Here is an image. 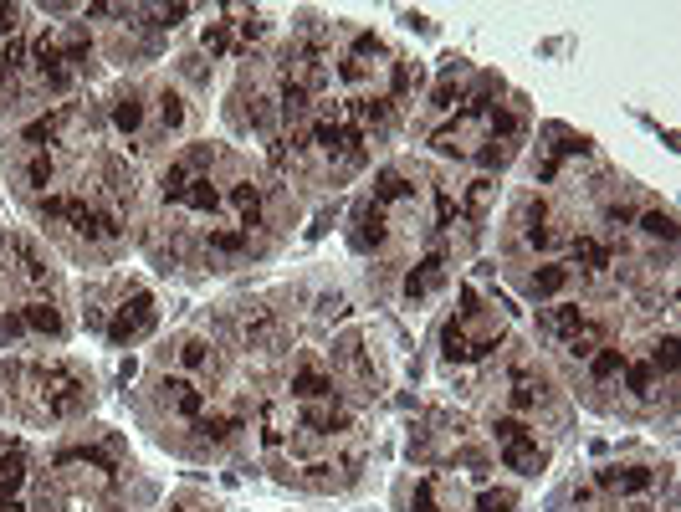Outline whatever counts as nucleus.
I'll return each instance as SVG.
<instances>
[{
    "mask_svg": "<svg viewBox=\"0 0 681 512\" xmlns=\"http://www.w3.org/2000/svg\"><path fill=\"white\" fill-rule=\"evenodd\" d=\"M507 323L482 308L477 287H461V313L441 328V359L446 364H482L492 349H502Z\"/></svg>",
    "mask_w": 681,
    "mask_h": 512,
    "instance_id": "1",
    "label": "nucleus"
},
{
    "mask_svg": "<svg viewBox=\"0 0 681 512\" xmlns=\"http://www.w3.org/2000/svg\"><path fill=\"white\" fill-rule=\"evenodd\" d=\"M390 47L374 31L349 36V47L338 52V82H344L349 98H385L390 88Z\"/></svg>",
    "mask_w": 681,
    "mask_h": 512,
    "instance_id": "2",
    "label": "nucleus"
},
{
    "mask_svg": "<svg viewBox=\"0 0 681 512\" xmlns=\"http://www.w3.org/2000/svg\"><path fill=\"white\" fill-rule=\"evenodd\" d=\"M26 379H31L36 405L47 410L52 420H72L82 405H88V390H82V379H77L72 369H62V364H36V369H26Z\"/></svg>",
    "mask_w": 681,
    "mask_h": 512,
    "instance_id": "3",
    "label": "nucleus"
},
{
    "mask_svg": "<svg viewBox=\"0 0 681 512\" xmlns=\"http://www.w3.org/2000/svg\"><path fill=\"white\" fill-rule=\"evenodd\" d=\"M492 113V108H487ZM487 113H456V118H446L436 134H431V149L441 154V159H477V149L487 144Z\"/></svg>",
    "mask_w": 681,
    "mask_h": 512,
    "instance_id": "4",
    "label": "nucleus"
},
{
    "mask_svg": "<svg viewBox=\"0 0 681 512\" xmlns=\"http://www.w3.org/2000/svg\"><path fill=\"white\" fill-rule=\"evenodd\" d=\"M154 323H159V308H154V292H144V287H134L123 303L113 308V318H108V338L118 349H129V344H139L144 333H154Z\"/></svg>",
    "mask_w": 681,
    "mask_h": 512,
    "instance_id": "5",
    "label": "nucleus"
},
{
    "mask_svg": "<svg viewBox=\"0 0 681 512\" xmlns=\"http://www.w3.org/2000/svg\"><path fill=\"white\" fill-rule=\"evenodd\" d=\"M656 482H661V472L646 461H610L594 472V487L610 497H646V492H656Z\"/></svg>",
    "mask_w": 681,
    "mask_h": 512,
    "instance_id": "6",
    "label": "nucleus"
},
{
    "mask_svg": "<svg viewBox=\"0 0 681 512\" xmlns=\"http://www.w3.org/2000/svg\"><path fill=\"white\" fill-rule=\"evenodd\" d=\"M415 507L420 512H472V492H466V482L451 477V472H431L415 487Z\"/></svg>",
    "mask_w": 681,
    "mask_h": 512,
    "instance_id": "7",
    "label": "nucleus"
},
{
    "mask_svg": "<svg viewBox=\"0 0 681 512\" xmlns=\"http://www.w3.org/2000/svg\"><path fill=\"white\" fill-rule=\"evenodd\" d=\"M159 400L175 410L185 425H195V420L210 410V395L200 390V379H190V374H164V379H159Z\"/></svg>",
    "mask_w": 681,
    "mask_h": 512,
    "instance_id": "8",
    "label": "nucleus"
},
{
    "mask_svg": "<svg viewBox=\"0 0 681 512\" xmlns=\"http://www.w3.org/2000/svg\"><path fill=\"white\" fill-rule=\"evenodd\" d=\"M57 472H62L67 482H82V487H103V492L118 482L113 461H108V456H98V451H62V456H57Z\"/></svg>",
    "mask_w": 681,
    "mask_h": 512,
    "instance_id": "9",
    "label": "nucleus"
},
{
    "mask_svg": "<svg viewBox=\"0 0 681 512\" xmlns=\"http://www.w3.org/2000/svg\"><path fill=\"white\" fill-rule=\"evenodd\" d=\"M446 277H451V262H446L441 251L420 256V262L405 272V297H410V303H425V297H436L446 287Z\"/></svg>",
    "mask_w": 681,
    "mask_h": 512,
    "instance_id": "10",
    "label": "nucleus"
},
{
    "mask_svg": "<svg viewBox=\"0 0 681 512\" xmlns=\"http://www.w3.org/2000/svg\"><path fill=\"white\" fill-rule=\"evenodd\" d=\"M108 118H113V134L118 139H129L134 149H139V139H144V128H149V103L129 88V93H118L113 103H108Z\"/></svg>",
    "mask_w": 681,
    "mask_h": 512,
    "instance_id": "11",
    "label": "nucleus"
},
{
    "mask_svg": "<svg viewBox=\"0 0 681 512\" xmlns=\"http://www.w3.org/2000/svg\"><path fill=\"white\" fill-rule=\"evenodd\" d=\"M569 267H574L579 277H600V272L615 267V251H610V241L579 231V236H569Z\"/></svg>",
    "mask_w": 681,
    "mask_h": 512,
    "instance_id": "12",
    "label": "nucleus"
},
{
    "mask_svg": "<svg viewBox=\"0 0 681 512\" xmlns=\"http://www.w3.org/2000/svg\"><path fill=\"white\" fill-rule=\"evenodd\" d=\"M354 246L359 251H385L390 246V210L379 200H364L354 216Z\"/></svg>",
    "mask_w": 681,
    "mask_h": 512,
    "instance_id": "13",
    "label": "nucleus"
},
{
    "mask_svg": "<svg viewBox=\"0 0 681 512\" xmlns=\"http://www.w3.org/2000/svg\"><path fill=\"white\" fill-rule=\"evenodd\" d=\"M574 282H579V272H574L569 262H543V267L528 277V297H533V303H559Z\"/></svg>",
    "mask_w": 681,
    "mask_h": 512,
    "instance_id": "14",
    "label": "nucleus"
},
{
    "mask_svg": "<svg viewBox=\"0 0 681 512\" xmlns=\"http://www.w3.org/2000/svg\"><path fill=\"white\" fill-rule=\"evenodd\" d=\"M292 405H318V400H333L338 395V384H333V374L323 369V364H303L292 374Z\"/></svg>",
    "mask_w": 681,
    "mask_h": 512,
    "instance_id": "15",
    "label": "nucleus"
},
{
    "mask_svg": "<svg viewBox=\"0 0 681 512\" xmlns=\"http://www.w3.org/2000/svg\"><path fill=\"white\" fill-rule=\"evenodd\" d=\"M369 200H379V205H385V210H415V185H410V175H405V169H379V175H374V195Z\"/></svg>",
    "mask_w": 681,
    "mask_h": 512,
    "instance_id": "16",
    "label": "nucleus"
},
{
    "mask_svg": "<svg viewBox=\"0 0 681 512\" xmlns=\"http://www.w3.org/2000/svg\"><path fill=\"white\" fill-rule=\"evenodd\" d=\"M26 451L21 446H6L0 451V512H21V502H16V492L26 487Z\"/></svg>",
    "mask_w": 681,
    "mask_h": 512,
    "instance_id": "17",
    "label": "nucleus"
},
{
    "mask_svg": "<svg viewBox=\"0 0 681 512\" xmlns=\"http://www.w3.org/2000/svg\"><path fill=\"white\" fill-rule=\"evenodd\" d=\"M221 205L236 216V226H241L246 236H251V226H262V190L251 185V180H236V185L221 195Z\"/></svg>",
    "mask_w": 681,
    "mask_h": 512,
    "instance_id": "18",
    "label": "nucleus"
},
{
    "mask_svg": "<svg viewBox=\"0 0 681 512\" xmlns=\"http://www.w3.org/2000/svg\"><path fill=\"white\" fill-rule=\"evenodd\" d=\"M518 231H523L528 251H553V246H559V231H553V221H548V205H543V200H528V205H523Z\"/></svg>",
    "mask_w": 681,
    "mask_h": 512,
    "instance_id": "19",
    "label": "nucleus"
},
{
    "mask_svg": "<svg viewBox=\"0 0 681 512\" xmlns=\"http://www.w3.org/2000/svg\"><path fill=\"white\" fill-rule=\"evenodd\" d=\"M77 123V108H57V113H41V118H31L26 128H21V139L31 144V149H47V144H62V134Z\"/></svg>",
    "mask_w": 681,
    "mask_h": 512,
    "instance_id": "20",
    "label": "nucleus"
},
{
    "mask_svg": "<svg viewBox=\"0 0 681 512\" xmlns=\"http://www.w3.org/2000/svg\"><path fill=\"white\" fill-rule=\"evenodd\" d=\"M543 400H548V384L538 374L518 369L513 379H507V415H533Z\"/></svg>",
    "mask_w": 681,
    "mask_h": 512,
    "instance_id": "21",
    "label": "nucleus"
},
{
    "mask_svg": "<svg viewBox=\"0 0 681 512\" xmlns=\"http://www.w3.org/2000/svg\"><path fill=\"white\" fill-rule=\"evenodd\" d=\"M277 118H282L287 134L313 118V93L303 88V82H282V88H277Z\"/></svg>",
    "mask_w": 681,
    "mask_h": 512,
    "instance_id": "22",
    "label": "nucleus"
},
{
    "mask_svg": "<svg viewBox=\"0 0 681 512\" xmlns=\"http://www.w3.org/2000/svg\"><path fill=\"white\" fill-rule=\"evenodd\" d=\"M497 451H502V466H507V472H523V477H538L543 466H548V451H543L533 436L507 441V446H497Z\"/></svg>",
    "mask_w": 681,
    "mask_h": 512,
    "instance_id": "23",
    "label": "nucleus"
},
{
    "mask_svg": "<svg viewBox=\"0 0 681 512\" xmlns=\"http://www.w3.org/2000/svg\"><path fill=\"white\" fill-rule=\"evenodd\" d=\"M589 313L579 308V303H548V308H538V333H548V338H564L569 333H579V323H584Z\"/></svg>",
    "mask_w": 681,
    "mask_h": 512,
    "instance_id": "24",
    "label": "nucleus"
},
{
    "mask_svg": "<svg viewBox=\"0 0 681 512\" xmlns=\"http://www.w3.org/2000/svg\"><path fill=\"white\" fill-rule=\"evenodd\" d=\"M180 210H190V216H216V210H221L216 180H210V175H195V180L185 185V195H180Z\"/></svg>",
    "mask_w": 681,
    "mask_h": 512,
    "instance_id": "25",
    "label": "nucleus"
},
{
    "mask_svg": "<svg viewBox=\"0 0 681 512\" xmlns=\"http://www.w3.org/2000/svg\"><path fill=\"white\" fill-rule=\"evenodd\" d=\"M180 374H190V379L216 374V344H210V338H185L180 344Z\"/></svg>",
    "mask_w": 681,
    "mask_h": 512,
    "instance_id": "26",
    "label": "nucleus"
},
{
    "mask_svg": "<svg viewBox=\"0 0 681 512\" xmlns=\"http://www.w3.org/2000/svg\"><path fill=\"white\" fill-rule=\"evenodd\" d=\"M620 379H625L630 400H651V395H656V384H661V374L651 369V359H625Z\"/></svg>",
    "mask_w": 681,
    "mask_h": 512,
    "instance_id": "27",
    "label": "nucleus"
},
{
    "mask_svg": "<svg viewBox=\"0 0 681 512\" xmlns=\"http://www.w3.org/2000/svg\"><path fill=\"white\" fill-rule=\"evenodd\" d=\"M625 359H630V354H625L620 344H600V349H594L584 364H589V379H594V384H610V379H620Z\"/></svg>",
    "mask_w": 681,
    "mask_h": 512,
    "instance_id": "28",
    "label": "nucleus"
},
{
    "mask_svg": "<svg viewBox=\"0 0 681 512\" xmlns=\"http://www.w3.org/2000/svg\"><path fill=\"white\" fill-rule=\"evenodd\" d=\"M600 344H610V333H605V323H594V318H584V323H579V333H569V338H564V354H569V359H589V354L600 349Z\"/></svg>",
    "mask_w": 681,
    "mask_h": 512,
    "instance_id": "29",
    "label": "nucleus"
},
{
    "mask_svg": "<svg viewBox=\"0 0 681 512\" xmlns=\"http://www.w3.org/2000/svg\"><path fill=\"white\" fill-rule=\"evenodd\" d=\"M21 318H26V328H31V333H47V338H57V333H62V313H57L52 297H36V303H26V308H21Z\"/></svg>",
    "mask_w": 681,
    "mask_h": 512,
    "instance_id": "30",
    "label": "nucleus"
},
{
    "mask_svg": "<svg viewBox=\"0 0 681 512\" xmlns=\"http://www.w3.org/2000/svg\"><path fill=\"white\" fill-rule=\"evenodd\" d=\"M492 195H497V185H492V175H477L472 185L461 190V200H456V210H466V216H487V205H492Z\"/></svg>",
    "mask_w": 681,
    "mask_h": 512,
    "instance_id": "31",
    "label": "nucleus"
},
{
    "mask_svg": "<svg viewBox=\"0 0 681 512\" xmlns=\"http://www.w3.org/2000/svg\"><path fill=\"white\" fill-rule=\"evenodd\" d=\"M195 431H200L205 441H216V446H221V441H231V436L241 431V415H216V410H205V415L195 420Z\"/></svg>",
    "mask_w": 681,
    "mask_h": 512,
    "instance_id": "32",
    "label": "nucleus"
},
{
    "mask_svg": "<svg viewBox=\"0 0 681 512\" xmlns=\"http://www.w3.org/2000/svg\"><path fill=\"white\" fill-rule=\"evenodd\" d=\"M190 180H195V169H190L185 159L169 164L164 175H159V195H164V205H180V195H185V185H190Z\"/></svg>",
    "mask_w": 681,
    "mask_h": 512,
    "instance_id": "33",
    "label": "nucleus"
},
{
    "mask_svg": "<svg viewBox=\"0 0 681 512\" xmlns=\"http://www.w3.org/2000/svg\"><path fill=\"white\" fill-rule=\"evenodd\" d=\"M82 210H88V200H77V195H41V216H47V221H67V226H77Z\"/></svg>",
    "mask_w": 681,
    "mask_h": 512,
    "instance_id": "34",
    "label": "nucleus"
},
{
    "mask_svg": "<svg viewBox=\"0 0 681 512\" xmlns=\"http://www.w3.org/2000/svg\"><path fill=\"white\" fill-rule=\"evenodd\" d=\"M246 118H251V128H257V134H272V139H277V123H282V118H277V98H272V93H251V113H246Z\"/></svg>",
    "mask_w": 681,
    "mask_h": 512,
    "instance_id": "35",
    "label": "nucleus"
},
{
    "mask_svg": "<svg viewBox=\"0 0 681 512\" xmlns=\"http://www.w3.org/2000/svg\"><path fill=\"white\" fill-rule=\"evenodd\" d=\"M635 226H641V236H651V241H666V246L676 241V216H671V210H661V205H651Z\"/></svg>",
    "mask_w": 681,
    "mask_h": 512,
    "instance_id": "36",
    "label": "nucleus"
},
{
    "mask_svg": "<svg viewBox=\"0 0 681 512\" xmlns=\"http://www.w3.org/2000/svg\"><path fill=\"white\" fill-rule=\"evenodd\" d=\"M154 103H159L154 113H159V128H164V134H180V128H185V98L164 88V93H159Z\"/></svg>",
    "mask_w": 681,
    "mask_h": 512,
    "instance_id": "37",
    "label": "nucleus"
},
{
    "mask_svg": "<svg viewBox=\"0 0 681 512\" xmlns=\"http://www.w3.org/2000/svg\"><path fill=\"white\" fill-rule=\"evenodd\" d=\"M210 251H221V256H241L246 246H251V236L241 231V226H210Z\"/></svg>",
    "mask_w": 681,
    "mask_h": 512,
    "instance_id": "38",
    "label": "nucleus"
},
{
    "mask_svg": "<svg viewBox=\"0 0 681 512\" xmlns=\"http://www.w3.org/2000/svg\"><path fill=\"white\" fill-rule=\"evenodd\" d=\"M26 185H31V190H47V185H57V159H52L47 149H36V154L26 159Z\"/></svg>",
    "mask_w": 681,
    "mask_h": 512,
    "instance_id": "39",
    "label": "nucleus"
},
{
    "mask_svg": "<svg viewBox=\"0 0 681 512\" xmlns=\"http://www.w3.org/2000/svg\"><path fill=\"white\" fill-rule=\"evenodd\" d=\"M31 62V47H26V36H11V41H0V77H16L21 67Z\"/></svg>",
    "mask_w": 681,
    "mask_h": 512,
    "instance_id": "40",
    "label": "nucleus"
},
{
    "mask_svg": "<svg viewBox=\"0 0 681 512\" xmlns=\"http://www.w3.org/2000/svg\"><path fill=\"white\" fill-rule=\"evenodd\" d=\"M16 256H21V277H26L31 287H47V282H52V267L41 262V256H36L26 241H16Z\"/></svg>",
    "mask_w": 681,
    "mask_h": 512,
    "instance_id": "41",
    "label": "nucleus"
},
{
    "mask_svg": "<svg viewBox=\"0 0 681 512\" xmlns=\"http://www.w3.org/2000/svg\"><path fill=\"white\" fill-rule=\"evenodd\" d=\"M41 88H47V93H72L77 88V72L67 67V62H52V67H41Z\"/></svg>",
    "mask_w": 681,
    "mask_h": 512,
    "instance_id": "42",
    "label": "nucleus"
},
{
    "mask_svg": "<svg viewBox=\"0 0 681 512\" xmlns=\"http://www.w3.org/2000/svg\"><path fill=\"white\" fill-rule=\"evenodd\" d=\"M523 436H533L523 415H497V420H492V441H497V446H507V441H523Z\"/></svg>",
    "mask_w": 681,
    "mask_h": 512,
    "instance_id": "43",
    "label": "nucleus"
},
{
    "mask_svg": "<svg viewBox=\"0 0 681 512\" xmlns=\"http://www.w3.org/2000/svg\"><path fill=\"white\" fill-rule=\"evenodd\" d=\"M272 313H251V318H241V338H246V344L251 349H257V344H267V338H272Z\"/></svg>",
    "mask_w": 681,
    "mask_h": 512,
    "instance_id": "44",
    "label": "nucleus"
},
{
    "mask_svg": "<svg viewBox=\"0 0 681 512\" xmlns=\"http://www.w3.org/2000/svg\"><path fill=\"white\" fill-rule=\"evenodd\" d=\"M236 36H241V47H251L257 36H267V16L262 11H241V21H236Z\"/></svg>",
    "mask_w": 681,
    "mask_h": 512,
    "instance_id": "45",
    "label": "nucleus"
},
{
    "mask_svg": "<svg viewBox=\"0 0 681 512\" xmlns=\"http://www.w3.org/2000/svg\"><path fill=\"white\" fill-rule=\"evenodd\" d=\"M651 369H656V374H671V369H676V333H666L661 344L651 349Z\"/></svg>",
    "mask_w": 681,
    "mask_h": 512,
    "instance_id": "46",
    "label": "nucleus"
},
{
    "mask_svg": "<svg viewBox=\"0 0 681 512\" xmlns=\"http://www.w3.org/2000/svg\"><path fill=\"white\" fill-rule=\"evenodd\" d=\"M200 47H205V52H226V47H231V26H226V21H210V26L200 31Z\"/></svg>",
    "mask_w": 681,
    "mask_h": 512,
    "instance_id": "47",
    "label": "nucleus"
},
{
    "mask_svg": "<svg viewBox=\"0 0 681 512\" xmlns=\"http://www.w3.org/2000/svg\"><path fill=\"white\" fill-rule=\"evenodd\" d=\"M513 507V492H497V487H487L482 497H472V512H507Z\"/></svg>",
    "mask_w": 681,
    "mask_h": 512,
    "instance_id": "48",
    "label": "nucleus"
},
{
    "mask_svg": "<svg viewBox=\"0 0 681 512\" xmlns=\"http://www.w3.org/2000/svg\"><path fill=\"white\" fill-rule=\"evenodd\" d=\"M149 16H154V26H169V31H175V26L190 16V6H154Z\"/></svg>",
    "mask_w": 681,
    "mask_h": 512,
    "instance_id": "49",
    "label": "nucleus"
},
{
    "mask_svg": "<svg viewBox=\"0 0 681 512\" xmlns=\"http://www.w3.org/2000/svg\"><path fill=\"white\" fill-rule=\"evenodd\" d=\"M21 333H26V318H21V313H0V344H16Z\"/></svg>",
    "mask_w": 681,
    "mask_h": 512,
    "instance_id": "50",
    "label": "nucleus"
},
{
    "mask_svg": "<svg viewBox=\"0 0 681 512\" xmlns=\"http://www.w3.org/2000/svg\"><path fill=\"white\" fill-rule=\"evenodd\" d=\"M21 36V6H0V41Z\"/></svg>",
    "mask_w": 681,
    "mask_h": 512,
    "instance_id": "51",
    "label": "nucleus"
},
{
    "mask_svg": "<svg viewBox=\"0 0 681 512\" xmlns=\"http://www.w3.org/2000/svg\"><path fill=\"white\" fill-rule=\"evenodd\" d=\"M594 492H600L594 482H589V487H574V507H589V502H594Z\"/></svg>",
    "mask_w": 681,
    "mask_h": 512,
    "instance_id": "52",
    "label": "nucleus"
},
{
    "mask_svg": "<svg viewBox=\"0 0 681 512\" xmlns=\"http://www.w3.org/2000/svg\"><path fill=\"white\" fill-rule=\"evenodd\" d=\"M134 374H139V359H134V354H129V359H123V364H118V379H123V384H129V379H134Z\"/></svg>",
    "mask_w": 681,
    "mask_h": 512,
    "instance_id": "53",
    "label": "nucleus"
},
{
    "mask_svg": "<svg viewBox=\"0 0 681 512\" xmlns=\"http://www.w3.org/2000/svg\"><path fill=\"white\" fill-rule=\"evenodd\" d=\"M169 512H205V507H200V502H175Z\"/></svg>",
    "mask_w": 681,
    "mask_h": 512,
    "instance_id": "54",
    "label": "nucleus"
},
{
    "mask_svg": "<svg viewBox=\"0 0 681 512\" xmlns=\"http://www.w3.org/2000/svg\"><path fill=\"white\" fill-rule=\"evenodd\" d=\"M0 451H6V431H0Z\"/></svg>",
    "mask_w": 681,
    "mask_h": 512,
    "instance_id": "55",
    "label": "nucleus"
}]
</instances>
